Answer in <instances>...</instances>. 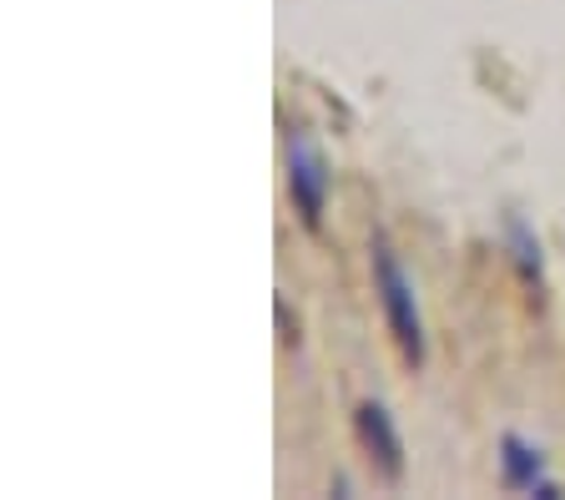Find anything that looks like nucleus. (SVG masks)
<instances>
[{
    "mask_svg": "<svg viewBox=\"0 0 565 500\" xmlns=\"http://www.w3.org/2000/svg\"><path fill=\"white\" fill-rule=\"evenodd\" d=\"M369 274H374V294H379V309H384V323L399 344L404 364L419 370L429 359V333H424V313H419V294H414V278L404 274L399 253L388 248L384 233H374L369 243Z\"/></svg>",
    "mask_w": 565,
    "mask_h": 500,
    "instance_id": "f257e3e1",
    "label": "nucleus"
},
{
    "mask_svg": "<svg viewBox=\"0 0 565 500\" xmlns=\"http://www.w3.org/2000/svg\"><path fill=\"white\" fill-rule=\"evenodd\" d=\"M329 192H333L329 157L318 152L308 137H288V198H294V213H298V223H303L308 233L323 227Z\"/></svg>",
    "mask_w": 565,
    "mask_h": 500,
    "instance_id": "f03ea898",
    "label": "nucleus"
},
{
    "mask_svg": "<svg viewBox=\"0 0 565 500\" xmlns=\"http://www.w3.org/2000/svg\"><path fill=\"white\" fill-rule=\"evenodd\" d=\"M353 435H359V445H364V455L374 460L379 476L384 480L404 476V435L384 400H359V405H353Z\"/></svg>",
    "mask_w": 565,
    "mask_h": 500,
    "instance_id": "7ed1b4c3",
    "label": "nucleus"
},
{
    "mask_svg": "<svg viewBox=\"0 0 565 500\" xmlns=\"http://www.w3.org/2000/svg\"><path fill=\"white\" fill-rule=\"evenodd\" d=\"M500 480H505V490H515V496L561 500V480H551L541 445L525 440V435H515V429L500 435Z\"/></svg>",
    "mask_w": 565,
    "mask_h": 500,
    "instance_id": "20e7f679",
    "label": "nucleus"
},
{
    "mask_svg": "<svg viewBox=\"0 0 565 500\" xmlns=\"http://www.w3.org/2000/svg\"><path fill=\"white\" fill-rule=\"evenodd\" d=\"M505 253H510V263H515L520 284H525L530 294L541 298V294H545V258H541V238H535V227H530L525 217H515V213L505 217Z\"/></svg>",
    "mask_w": 565,
    "mask_h": 500,
    "instance_id": "39448f33",
    "label": "nucleus"
},
{
    "mask_svg": "<svg viewBox=\"0 0 565 500\" xmlns=\"http://www.w3.org/2000/svg\"><path fill=\"white\" fill-rule=\"evenodd\" d=\"M273 313H278L282 344H298V319H288V298H282V294H278V304H273Z\"/></svg>",
    "mask_w": 565,
    "mask_h": 500,
    "instance_id": "423d86ee",
    "label": "nucleus"
}]
</instances>
